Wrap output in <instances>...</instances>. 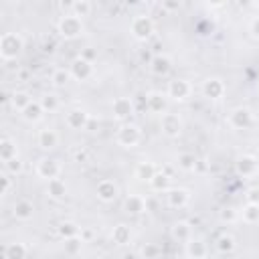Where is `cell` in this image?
I'll use <instances>...</instances> for the list:
<instances>
[{
  "label": "cell",
  "mask_w": 259,
  "mask_h": 259,
  "mask_svg": "<svg viewBox=\"0 0 259 259\" xmlns=\"http://www.w3.org/2000/svg\"><path fill=\"white\" fill-rule=\"evenodd\" d=\"M83 30H85L83 18H79V16H75V14H71V12L63 14V16L59 18V22H57V32H59L65 40H73V38L81 36Z\"/></svg>",
  "instance_id": "cell-1"
},
{
  "label": "cell",
  "mask_w": 259,
  "mask_h": 259,
  "mask_svg": "<svg viewBox=\"0 0 259 259\" xmlns=\"http://www.w3.org/2000/svg\"><path fill=\"white\" fill-rule=\"evenodd\" d=\"M24 49V40L18 32H4L0 36V57L4 61L16 59Z\"/></svg>",
  "instance_id": "cell-2"
},
{
  "label": "cell",
  "mask_w": 259,
  "mask_h": 259,
  "mask_svg": "<svg viewBox=\"0 0 259 259\" xmlns=\"http://www.w3.org/2000/svg\"><path fill=\"white\" fill-rule=\"evenodd\" d=\"M130 32L136 40H148L154 34V20L148 14H136L130 24Z\"/></svg>",
  "instance_id": "cell-3"
},
{
  "label": "cell",
  "mask_w": 259,
  "mask_h": 259,
  "mask_svg": "<svg viewBox=\"0 0 259 259\" xmlns=\"http://www.w3.org/2000/svg\"><path fill=\"white\" fill-rule=\"evenodd\" d=\"M115 140L123 148H136L140 144V140H142V132H140V127L136 123H121L117 134H115Z\"/></svg>",
  "instance_id": "cell-4"
},
{
  "label": "cell",
  "mask_w": 259,
  "mask_h": 259,
  "mask_svg": "<svg viewBox=\"0 0 259 259\" xmlns=\"http://www.w3.org/2000/svg\"><path fill=\"white\" fill-rule=\"evenodd\" d=\"M182 119H180V115L178 113H170V111H166L164 115H160V130H162V134L164 136H168V138H178L180 134H182Z\"/></svg>",
  "instance_id": "cell-5"
},
{
  "label": "cell",
  "mask_w": 259,
  "mask_h": 259,
  "mask_svg": "<svg viewBox=\"0 0 259 259\" xmlns=\"http://www.w3.org/2000/svg\"><path fill=\"white\" fill-rule=\"evenodd\" d=\"M190 93H192V87H190V83L186 81V79H172V81H168V89H166V95L172 99V101H184V99H188L190 97Z\"/></svg>",
  "instance_id": "cell-6"
},
{
  "label": "cell",
  "mask_w": 259,
  "mask_h": 259,
  "mask_svg": "<svg viewBox=\"0 0 259 259\" xmlns=\"http://www.w3.org/2000/svg\"><path fill=\"white\" fill-rule=\"evenodd\" d=\"M229 125L235 127V130H247L253 125V113L249 107H235L231 113H229Z\"/></svg>",
  "instance_id": "cell-7"
},
{
  "label": "cell",
  "mask_w": 259,
  "mask_h": 259,
  "mask_svg": "<svg viewBox=\"0 0 259 259\" xmlns=\"http://www.w3.org/2000/svg\"><path fill=\"white\" fill-rule=\"evenodd\" d=\"M235 170H237L239 176H243V178H251V176H255V174L259 172V160H257L253 154H243V156L237 158V162H235Z\"/></svg>",
  "instance_id": "cell-8"
},
{
  "label": "cell",
  "mask_w": 259,
  "mask_h": 259,
  "mask_svg": "<svg viewBox=\"0 0 259 259\" xmlns=\"http://www.w3.org/2000/svg\"><path fill=\"white\" fill-rule=\"evenodd\" d=\"M69 71H71V77L77 79V81H87L91 75H93V63L83 59L81 55L73 59V63L69 65Z\"/></svg>",
  "instance_id": "cell-9"
},
{
  "label": "cell",
  "mask_w": 259,
  "mask_h": 259,
  "mask_svg": "<svg viewBox=\"0 0 259 259\" xmlns=\"http://www.w3.org/2000/svg\"><path fill=\"white\" fill-rule=\"evenodd\" d=\"M36 174L40 178H45L47 182L53 178H59L61 176V164L55 158H40L36 164Z\"/></svg>",
  "instance_id": "cell-10"
},
{
  "label": "cell",
  "mask_w": 259,
  "mask_h": 259,
  "mask_svg": "<svg viewBox=\"0 0 259 259\" xmlns=\"http://www.w3.org/2000/svg\"><path fill=\"white\" fill-rule=\"evenodd\" d=\"M134 101L130 97H115L113 103H111V111H113V117L119 119V121H125L134 115Z\"/></svg>",
  "instance_id": "cell-11"
},
{
  "label": "cell",
  "mask_w": 259,
  "mask_h": 259,
  "mask_svg": "<svg viewBox=\"0 0 259 259\" xmlns=\"http://www.w3.org/2000/svg\"><path fill=\"white\" fill-rule=\"evenodd\" d=\"M89 121H91L89 113H87L85 109H81V107L71 109V111H67V115H65V123H67V127H71V130H87V127H89Z\"/></svg>",
  "instance_id": "cell-12"
},
{
  "label": "cell",
  "mask_w": 259,
  "mask_h": 259,
  "mask_svg": "<svg viewBox=\"0 0 259 259\" xmlns=\"http://www.w3.org/2000/svg\"><path fill=\"white\" fill-rule=\"evenodd\" d=\"M225 83L219 79V77H208V79H204L202 81V87H200V91H202V95L206 97V99H221L223 95H225Z\"/></svg>",
  "instance_id": "cell-13"
},
{
  "label": "cell",
  "mask_w": 259,
  "mask_h": 259,
  "mask_svg": "<svg viewBox=\"0 0 259 259\" xmlns=\"http://www.w3.org/2000/svg\"><path fill=\"white\" fill-rule=\"evenodd\" d=\"M168 95L160 93V91H152L146 95V109L150 113H158V115H164L166 113V107H168Z\"/></svg>",
  "instance_id": "cell-14"
},
{
  "label": "cell",
  "mask_w": 259,
  "mask_h": 259,
  "mask_svg": "<svg viewBox=\"0 0 259 259\" xmlns=\"http://www.w3.org/2000/svg\"><path fill=\"white\" fill-rule=\"evenodd\" d=\"M95 192H97V198H99V200H103V202H111V200H115V198H117L119 188H117V184H115L113 180L103 178V180H99V182H97Z\"/></svg>",
  "instance_id": "cell-15"
},
{
  "label": "cell",
  "mask_w": 259,
  "mask_h": 259,
  "mask_svg": "<svg viewBox=\"0 0 259 259\" xmlns=\"http://www.w3.org/2000/svg\"><path fill=\"white\" fill-rule=\"evenodd\" d=\"M170 69H172V59H170L168 55H164V53H156V55L150 59V71H152L154 75L164 77V75L170 73Z\"/></svg>",
  "instance_id": "cell-16"
},
{
  "label": "cell",
  "mask_w": 259,
  "mask_h": 259,
  "mask_svg": "<svg viewBox=\"0 0 259 259\" xmlns=\"http://www.w3.org/2000/svg\"><path fill=\"white\" fill-rule=\"evenodd\" d=\"M190 200V192L186 188H170L166 192V202L170 208H184Z\"/></svg>",
  "instance_id": "cell-17"
},
{
  "label": "cell",
  "mask_w": 259,
  "mask_h": 259,
  "mask_svg": "<svg viewBox=\"0 0 259 259\" xmlns=\"http://www.w3.org/2000/svg\"><path fill=\"white\" fill-rule=\"evenodd\" d=\"M12 217L16 221H30L34 217V204L28 198H20L12 206Z\"/></svg>",
  "instance_id": "cell-18"
},
{
  "label": "cell",
  "mask_w": 259,
  "mask_h": 259,
  "mask_svg": "<svg viewBox=\"0 0 259 259\" xmlns=\"http://www.w3.org/2000/svg\"><path fill=\"white\" fill-rule=\"evenodd\" d=\"M170 235H172L174 241L186 245V243L192 239V227H190L188 221H176V223L172 225V229H170Z\"/></svg>",
  "instance_id": "cell-19"
},
{
  "label": "cell",
  "mask_w": 259,
  "mask_h": 259,
  "mask_svg": "<svg viewBox=\"0 0 259 259\" xmlns=\"http://www.w3.org/2000/svg\"><path fill=\"white\" fill-rule=\"evenodd\" d=\"M184 251H186V257L188 259H204L206 253H208V247L202 239H190L186 245H184Z\"/></svg>",
  "instance_id": "cell-20"
},
{
  "label": "cell",
  "mask_w": 259,
  "mask_h": 259,
  "mask_svg": "<svg viewBox=\"0 0 259 259\" xmlns=\"http://www.w3.org/2000/svg\"><path fill=\"white\" fill-rule=\"evenodd\" d=\"M123 208H125L127 214L138 217V214L146 212V198L140 196V194H130V196L125 198V202H123Z\"/></svg>",
  "instance_id": "cell-21"
},
{
  "label": "cell",
  "mask_w": 259,
  "mask_h": 259,
  "mask_svg": "<svg viewBox=\"0 0 259 259\" xmlns=\"http://www.w3.org/2000/svg\"><path fill=\"white\" fill-rule=\"evenodd\" d=\"M36 142H38V146H40L42 150H53V148H57V144H59V134H57L53 127H45V130L38 132Z\"/></svg>",
  "instance_id": "cell-22"
},
{
  "label": "cell",
  "mask_w": 259,
  "mask_h": 259,
  "mask_svg": "<svg viewBox=\"0 0 259 259\" xmlns=\"http://www.w3.org/2000/svg\"><path fill=\"white\" fill-rule=\"evenodd\" d=\"M111 241L115 243V245H127L130 241H132V229H130V225H125V223H117L113 229H111Z\"/></svg>",
  "instance_id": "cell-23"
},
{
  "label": "cell",
  "mask_w": 259,
  "mask_h": 259,
  "mask_svg": "<svg viewBox=\"0 0 259 259\" xmlns=\"http://www.w3.org/2000/svg\"><path fill=\"white\" fill-rule=\"evenodd\" d=\"M156 174H158V168H156V164L150 162V160H144V162H140V164L136 166V178H138V180L150 182Z\"/></svg>",
  "instance_id": "cell-24"
},
{
  "label": "cell",
  "mask_w": 259,
  "mask_h": 259,
  "mask_svg": "<svg viewBox=\"0 0 259 259\" xmlns=\"http://www.w3.org/2000/svg\"><path fill=\"white\" fill-rule=\"evenodd\" d=\"M14 158H18V148H16V144H14L10 138H2V140H0V160L6 164V162H10V160H14Z\"/></svg>",
  "instance_id": "cell-25"
},
{
  "label": "cell",
  "mask_w": 259,
  "mask_h": 259,
  "mask_svg": "<svg viewBox=\"0 0 259 259\" xmlns=\"http://www.w3.org/2000/svg\"><path fill=\"white\" fill-rule=\"evenodd\" d=\"M148 184H150V188H152L154 192H168V190L172 188V186H170V184H172V178H170L166 172H160V170H158V174H156Z\"/></svg>",
  "instance_id": "cell-26"
},
{
  "label": "cell",
  "mask_w": 259,
  "mask_h": 259,
  "mask_svg": "<svg viewBox=\"0 0 259 259\" xmlns=\"http://www.w3.org/2000/svg\"><path fill=\"white\" fill-rule=\"evenodd\" d=\"M26 255H28V249L24 243L14 241L4 247V259H26Z\"/></svg>",
  "instance_id": "cell-27"
},
{
  "label": "cell",
  "mask_w": 259,
  "mask_h": 259,
  "mask_svg": "<svg viewBox=\"0 0 259 259\" xmlns=\"http://www.w3.org/2000/svg\"><path fill=\"white\" fill-rule=\"evenodd\" d=\"M47 192H49V196H53V198H57V200L65 198V196H67V184H65V180H61V178L49 180V182H47Z\"/></svg>",
  "instance_id": "cell-28"
},
{
  "label": "cell",
  "mask_w": 259,
  "mask_h": 259,
  "mask_svg": "<svg viewBox=\"0 0 259 259\" xmlns=\"http://www.w3.org/2000/svg\"><path fill=\"white\" fill-rule=\"evenodd\" d=\"M42 115H45V109H42L40 101H36V99H32V101L24 107V111H22V117H24L26 121H38Z\"/></svg>",
  "instance_id": "cell-29"
},
{
  "label": "cell",
  "mask_w": 259,
  "mask_h": 259,
  "mask_svg": "<svg viewBox=\"0 0 259 259\" xmlns=\"http://www.w3.org/2000/svg\"><path fill=\"white\" fill-rule=\"evenodd\" d=\"M196 164H198V160H196V156L192 152H180L178 158H176V166L180 170H184V172H192L196 168Z\"/></svg>",
  "instance_id": "cell-30"
},
{
  "label": "cell",
  "mask_w": 259,
  "mask_h": 259,
  "mask_svg": "<svg viewBox=\"0 0 259 259\" xmlns=\"http://www.w3.org/2000/svg\"><path fill=\"white\" fill-rule=\"evenodd\" d=\"M57 231H59V235H61L65 241L81 235V227H79L77 223H73V221H63V223L57 227Z\"/></svg>",
  "instance_id": "cell-31"
},
{
  "label": "cell",
  "mask_w": 259,
  "mask_h": 259,
  "mask_svg": "<svg viewBox=\"0 0 259 259\" xmlns=\"http://www.w3.org/2000/svg\"><path fill=\"white\" fill-rule=\"evenodd\" d=\"M235 247H237V241H235L233 235H227L225 233V235H221L217 239V251L223 253V255H231L235 251Z\"/></svg>",
  "instance_id": "cell-32"
},
{
  "label": "cell",
  "mask_w": 259,
  "mask_h": 259,
  "mask_svg": "<svg viewBox=\"0 0 259 259\" xmlns=\"http://www.w3.org/2000/svg\"><path fill=\"white\" fill-rule=\"evenodd\" d=\"M30 101H32V97H30L26 91H14V93L10 95V105H12L16 111H20V113L24 111V107H26Z\"/></svg>",
  "instance_id": "cell-33"
},
{
  "label": "cell",
  "mask_w": 259,
  "mask_h": 259,
  "mask_svg": "<svg viewBox=\"0 0 259 259\" xmlns=\"http://www.w3.org/2000/svg\"><path fill=\"white\" fill-rule=\"evenodd\" d=\"M69 8H71V14L79 16V18H85V16H89V14H91L93 4H91L89 0H77V2H71V4H69Z\"/></svg>",
  "instance_id": "cell-34"
},
{
  "label": "cell",
  "mask_w": 259,
  "mask_h": 259,
  "mask_svg": "<svg viewBox=\"0 0 259 259\" xmlns=\"http://www.w3.org/2000/svg\"><path fill=\"white\" fill-rule=\"evenodd\" d=\"M73 77H71V71L69 69H55L53 71V75H51V83L57 87V89H61V87H65L69 81H71Z\"/></svg>",
  "instance_id": "cell-35"
},
{
  "label": "cell",
  "mask_w": 259,
  "mask_h": 259,
  "mask_svg": "<svg viewBox=\"0 0 259 259\" xmlns=\"http://www.w3.org/2000/svg\"><path fill=\"white\" fill-rule=\"evenodd\" d=\"M241 217H243V221L247 223V225H255V223H259V204H245L243 206V210H241Z\"/></svg>",
  "instance_id": "cell-36"
},
{
  "label": "cell",
  "mask_w": 259,
  "mask_h": 259,
  "mask_svg": "<svg viewBox=\"0 0 259 259\" xmlns=\"http://www.w3.org/2000/svg\"><path fill=\"white\" fill-rule=\"evenodd\" d=\"M239 217H241V212H239L235 206H223V208L219 210V221H221L223 225H231V223H235Z\"/></svg>",
  "instance_id": "cell-37"
},
{
  "label": "cell",
  "mask_w": 259,
  "mask_h": 259,
  "mask_svg": "<svg viewBox=\"0 0 259 259\" xmlns=\"http://www.w3.org/2000/svg\"><path fill=\"white\" fill-rule=\"evenodd\" d=\"M160 253H162L160 245H156V243H146V245H142V249H140L138 255H140V259H158Z\"/></svg>",
  "instance_id": "cell-38"
},
{
  "label": "cell",
  "mask_w": 259,
  "mask_h": 259,
  "mask_svg": "<svg viewBox=\"0 0 259 259\" xmlns=\"http://www.w3.org/2000/svg\"><path fill=\"white\" fill-rule=\"evenodd\" d=\"M83 243H85V241L81 239V235H79V237H73V239H67V241H65V253H67L69 257H77Z\"/></svg>",
  "instance_id": "cell-39"
},
{
  "label": "cell",
  "mask_w": 259,
  "mask_h": 259,
  "mask_svg": "<svg viewBox=\"0 0 259 259\" xmlns=\"http://www.w3.org/2000/svg\"><path fill=\"white\" fill-rule=\"evenodd\" d=\"M38 101H40L45 113H47V111L51 113V111H57V109H59V97H57L55 93H47V95H42Z\"/></svg>",
  "instance_id": "cell-40"
},
{
  "label": "cell",
  "mask_w": 259,
  "mask_h": 259,
  "mask_svg": "<svg viewBox=\"0 0 259 259\" xmlns=\"http://www.w3.org/2000/svg\"><path fill=\"white\" fill-rule=\"evenodd\" d=\"M4 170H6L10 176L20 174V172H22V160H20V158H14V160L6 162V164H4Z\"/></svg>",
  "instance_id": "cell-41"
},
{
  "label": "cell",
  "mask_w": 259,
  "mask_h": 259,
  "mask_svg": "<svg viewBox=\"0 0 259 259\" xmlns=\"http://www.w3.org/2000/svg\"><path fill=\"white\" fill-rule=\"evenodd\" d=\"M10 188H12V176L4 170V172L0 174V194L6 196V194L10 192Z\"/></svg>",
  "instance_id": "cell-42"
},
{
  "label": "cell",
  "mask_w": 259,
  "mask_h": 259,
  "mask_svg": "<svg viewBox=\"0 0 259 259\" xmlns=\"http://www.w3.org/2000/svg\"><path fill=\"white\" fill-rule=\"evenodd\" d=\"M245 200L249 204H259V186H251L245 194Z\"/></svg>",
  "instance_id": "cell-43"
},
{
  "label": "cell",
  "mask_w": 259,
  "mask_h": 259,
  "mask_svg": "<svg viewBox=\"0 0 259 259\" xmlns=\"http://www.w3.org/2000/svg\"><path fill=\"white\" fill-rule=\"evenodd\" d=\"M180 8V2H162V10H166V12H174V10H178Z\"/></svg>",
  "instance_id": "cell-44"
},
{
  "label": "cell",
  "mask_w": 259,
  "mask_h": 259,
  "mask_svg": "<svg viewBox=\"0 0 259 259\" xmlns=\"http://www.w3.org/2000/svg\"><path fill=\"white\" fill-rule=\"evenodd\" d=\"M249 28H251V34H253L255 38H259V16H255V18L251 20V26H249Z\"/></svg>",
  "instance_id": "cell-45"
},
{
  "label": "cell",
  "mask_w": 259,
  "mask_h": 259,
  "mask_svg": "<svg viewBox=\"0 0 259 259\" xmlns=\"http://www.w3.org/2000/svg\"><path fill=\"white\" fill-rule=\"evenodd\" d=\"M87 158H89L87 150H77L75 152V162H87Z\"/></svg>",
  "instance_id": "cell-46"
},
{
  "label": "cell",
  "mask_w": 259,
  "mask_h": 259,
  "mask_svg": "<svg viewBox=\"0 0 259 259\" xmlns=\"http://www.w3.org/2000/svg\"><path fill=\"white\" fill-rule=\"evenodd\" d=\"M55 47H57V45H55L53 40H45L42 51H45V53H49V55H53V53H55Z\"/></svg>",
  "instance_id": "cell-47"
},
{
  "label": "cell",
  "mask_w": 259,
  "mask_h": 259,
  "mask_svg": "<svg viewBox=\"0 0 259 259\" xmlns=\"http://www.w3.org/2000/svg\"><path fill=\"white\" fill-rule=\"evenodd\" d=\"M81 57H83V59H87V61H91V63H93V59H95V57H97V55H95V53H93V51H89V49H87V51H85V53H83V55H81Z\"/></svg>",
  "instance_id": "cell-48"
},
{
  "label": "cell",
  "mask_w": 259,
  "mask_h": 259,
  "mask_svg": "<svg viewBox=\"0 0 259 259\" xmlns=\"http://www.w3.org/2000/svg\"><path fill=\"white\" fill-rule=\"evenodd\" d=\"M138 257H140V255H136V253H125V255H123V259H138Z\"/></svg>",
  "instance_id": "cell-49"
},
{
  "label": "cell",
  "mask_w": 259,
  "mask_h": 259,
  "mask_svg": "<svg viewBox=\"0 0 259 259\" xmlns=\"http://www.w3.org/2000/svg\"><path fill=\"white\" fill-rule=\"evenodd\" d=\"M253 6H257V8H259V2H255V4H253Z\"/></svg>",
  "instance_id": "cell-50"
},
{
  "label": "cell",
  "mask_w": 259,
  "mask_h": 259,
  "mask_svg": "<svg viewBox=\"0 0 259 259\" xmlns=\"http://www.w3.org/2000/svg\"><path fill=\"white\" fill-rule=\"evenodd\" d=\"M73 259H75V257H73Z\"/></svg>",
  "instance_id": "cell-51"
}]
</instances>
